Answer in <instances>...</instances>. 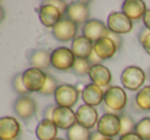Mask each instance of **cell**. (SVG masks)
I'll return each mask as SVG.
<instances>
[{"label": "cell", "instance_id": "6da1fadb", "mask_svg": "<svg viewBox=\"0 0 150 140\" xmlns=\"http://www.w3.org/2000/svg\"><path fill=\"white\" fill-rule=\"evenodd\" d=\"M147 74L138 66H127L121 72L120 80L123 88L132 92H139L145 84Z\"/></svg>", "mask_w": 150, "mask_h": 140}, {"label": "cell", "instance_id": "7a4b0ae2", "mask_svg": "<svg viewBox=\"0 0 150 140\" xmlns=\"http://www.w3.org/2000/svg\"><path fill=\"white\" fill-rule=\"evenodd\" d=\"M127 96L125 89L119 86H111L106 89L104 95V104L115 112L120 113L125 108Z\"/></svg>", "mask_w": 150, "mask_h": 140}, {"label": "cell", "instance_id": "3957f363", "mask_svg": "<svg viewBox=\"0 0 150 140\" xmlns=\"http://www.w3.org/2000/svg\"><path fill=\"white\" fill-rule=\"evenodd\" d=\"M76 60L71 48L66 46H60L52 52V58L50 63L52 67L59 71H69L72 70V67Z\"/></svg>", "mask_w": 150, "mask_h": 140}, {"label": "cell", "instance_id": "277c9868", "mask_svg": "<svg viewBox=\"0 0 150 140\" xmlns=\"http://www.w3.org/2000/svg\"><path fill=\"white\" fill-rule=\"evenodd\" d=\"M57 105L60 107L72 108L78 101L79 92L72 85H60L54 95Z\"/></svg>", "mask_w": 150, "mask_h": 140}, {"label": "cell", "instance_id": "5b68a950", "mask_svg": "<svg viewBox=\"0 0 150 140\" xmlns=\"http://www.w3.org/2000/svg\"><path fill=\"white\" fill-rule=\"evenodd\" d=\"M13 112L20 119L28 122L30 119L35 115L37 111L36 101L29 95L27 96H20L13 102Z\"/></svg>", "mask_w": 150, "mask_h": 140}, {"label": "cell", "instance_id": "8992f818", "mask_svg": "<svg viewBox=\"0 0 150 140\" xmlns=\"http://www.w3.org/2000/svg\"><path fill=\"white\" fill-rule=\"evenodd\" d=\"M120 129H121V125H120L119 114L104 113L99 119L98 125H97V130L104 137H108V138L119 136Z\"/></svg>", "mask_w": 150, "mask_h": 140}, {"label": "cell", "instance_id": "52a82bcc", "mask_svg": "<svg viewBox=\"0 0 150 140\" xmlns=\"http://www.w3.org/2000/svg\"><path fill=\"white\" fill-rule=\"evenodd\" d=\"M46 77L47 74L45 72L33 67L26 69L23 72V82L30 93H39L45 85Z\"/></svg>", "mask_w": 150, "mask_h": 140}, {"label": "cell", "instance_id": "ba28073f", "mask_svg": "<svg viewBox=\"0 0 150 140\" xmlns=\"http://www.w3.org/2000/svg\"><path fill=\"white\" fill-rule=\"evenodd\" d=\"M134 22L131 21L122 11H112L107 19V27L116 34H127L133 30Z\"/></svg>", "mask_w": 150, "mask_h": 140}, {"label": "cell", "instance_id": "9c48e42d", "mask_svg": "<svg viewBox=\"0 0 150 140\" xmlns=\"http://www.w3.org/2000/svg\"><path fill=\"white\" fill-rule=\"evenodd\" d=\"M91 9L88 2L84 1H74L68 5V9L65 18L71 20L77 25H84L90 21Z\"/></svg>", "mask_w": 150, "mask_h": 140}, {"label": "cell", "instance_id": "30bf717a", "mask_svg": "<svg viewBox=\"0 0 150 140\" xmlns=\"http://www.w3.org/2000/svg\"><path fill=\"white\" fill-rule=\"evenodd\" d=\"M78 31V25L67 18H63L54 28L52 32L54 37L61 42H66L73 40Z\"/></svg>", "mask_w": 150, "mask_h": 140}, {"label": "cell", "instance_id": "8fae6325", "mask_svg": "<svg viewBox=\"0 0 150 140\" xmlns=\"http://www.w3.org/2000/svg\"><path fill=\"white\" fill-rule=\"evenodd\" d=\"M52 121L59 129L68 131L73 126L77 124L76 112L72 108L57 106V108L54 109Z\"/></svg>", "mask_w": 150, "mask_h": 140}, {"label": "cell", "instance_id": "7c38bea8", "mask_svg": "<svg viewBox=\"0 0 150 140\" xmlns=\"http://www.w3.org/2000/svg\"><path fill=\"white\" fill-rule=\"evenodd\" d=\"M21 134V125L13 117L0 119V140H18Z\"/></svg>", "mask_w": 150, "mask_h": 140}, {"label": "cell", "instance_id": "4fadbf2b", "mask_svg": "<svg viewBox=\"0 0 150 140\" xmlns=\"http://www.w3.org/2000/svg\"><path fill=\"white\" fill-rule=\"evenodd\" d=\"M38 17L42 25L52 29L64 18V16L56 6L43 2L38 9Z\"/></svg>", "mask_w": 150, "mask_h": 140}, {"label": "cell", "instance_id": "5bb4252c", "mask_svg": "<svg viewBox=\"0 0 150 140\" xmlns=\"http://www.w3.org/2000/svg\"><path fill=\"white\" fill-rule=\"evenodd\" d=\"M75 112H76V121H77L78 125L88 130L93 129L98 125L99 114L95 107L82 104L78 107Z\"/></svg>", "mask_w": 150, "mask_h": 140}, {"label": "cell", "instance_id": "9a60e30c", "mask_svg": "<svg viewBox=\"0 0 150 140\" xmlns=\"http://www.w3.org/2000/svg\"><path fill=\"white\" fill-rule=\"evenodd\" d=\"M108 31V27L102 21L96 19L90 20L82 27V35L92 40L93 42H96L101 38L106 37Z\"/></svg>", "mask_w": 150, "mask_h": 140}, {"label": "cell", "instance_id": "2e32d148", "mask_svg": "<svg viewBox=\"0 0 150 140\" xmlns=\"http://www.w3.org/2000/svg\"><path fill=\"white\" fill-rule=\"evenodd\" d=\"M121 11L131 21L137 22L143 20L148 9L146 3L142 0H125L121 5Z\"/></svg>", "mask_w": 150, "mask_h": 140}, {"label": "cell", "instance_id": "e0dca14e", "mask_svg": "<svg viewBox=\"0 0 150 140\" xmlns=\"http://www.w3.org/2000/svg\"><path fill=\"white\" fill-rule=\"evenodd\" d=\"M88 77L93 84L101 87V88H109V85L112 80L111 72L106 66L103 64L92 65L88 72Z\"/></svg>", "mask_w": 150, "mask_h": 140}, {"label": "cell", "instance_id": "ac0fdd59", "mask_svg": "<svg viewBox=\"0 0 150 140\" xmlns=\"http://www.w3.org/2000/svg\"><path fill=\"white\" fill-rule=\"evenodd\" d=\"M104 95L105 92L101 87L91 82L84 87L81 93V98L84 104L96 107L102 104V102H104Z\"/></svg>", "mask_w": 150, "mask_h": 140}, {"label": "cell", "instance_id": "d6986e66", "mask_svg": "<svg viewBox=\"0 0 150 140\" xmlns=\"http://www.w3.org/2000/svg\"><path fill=\"white\" fill-rule=\"evenodd\" d=\"M50 58H52V53L43 48H35L30 50L28 54V61L31 67L40 69L42 71L52 66Z\"/></svg>", "mask_w": 150, "mask_h": 140}, {"label": "cell", "instance_id": "ffe728a7", "mask_svg": "<svg viewBox=\"0 0 150 140\" xmlns=\"http://www.w3.org/2000/svg\"><path fill=\"white\" fill-rule=\"evenodd\" d=\"M71 50L76 58L88 59L94 50V42L83 35L76 36L72 40Z\"/></svg>", "mask_w": 150, "mask_h": 140}, {"label": "cell", "instance_id": "44dd1931", "mask_svg": "<svg viewBox=\"0 0 150 140\" xmlns=\"http://www.w3.org/2000/svg\"><path fill=\"white\" fill-rule=\"evenodd\" d=\"M118 48L108 37H104L94 42V52L102 61L108 60L116 54Z\"/></svg>", "mask_w": 150, "mask_h": 140}, {"label": "cell", "instance_id": "7402d4cb", "mask_svg": "<svg viewBox=\"0 0 150 140\" xmlns=\"http://www.w3.org/2000/svg\"><path fill=\"white\" fill-rule=\"evenodd\" d=\"M57 125L52 119H42L35 129V135L38 140H54L58 136Z\"/></svg>", "mask_w": 150, "mask_h": 140}, {"label": "cell", "instance_id": "603a6c76", "mask_svg": "<svg viewBox=\"0 0 150 140\" xmlns=\"http://www.w3.org/2000/svg\"><path fill=\"white\" fill-rule=\"evenodd\" d=\"M134 104L139 111H150V86H145L137 92Z\"/></svg>", "mask_w": 150, "mask_h": 140}, {"label": "cell", "instance_id": "cb8c5ba5", "mask_svg": "<svg viewBox=\"0 0 150 140\" xmlns=\"http://www.w3.org/2000/svg\"><path fill=\"white\" fill-rule=\"evenodd\" d=\"M91 135H92L91 130L76 124L67 131L66 138L67 140H90Z\"/></svg>", "mask_w": 150, "mask_h": 140}, {"label": "cell", "instance_id": "d4e9b609", "mask_svg": "<svg viewBox=\"0 0 150 140\" xmlns=\"http://www.w3.org/2000/svg\"><path fill=\"white\" fill-rule=\"evenodd\" d=\"M91 67H92V64L88 59L76 58L72 67V72L77 76H86L88 75Z\"/></svg>", "mask_w": 150, "mask_h": 140}, {"label": "cell", "instance_id": "484cf974", "mask_svg": "<svg viewBox=\"0 0 150 140\" xmlns=\"http://www.w3.org/2000/svg\"><path fill=\"white\" fill-rule=\"evenodd\" d=\"M119 119H120V125H121L119 137L122 135H125V134L135 132L136 124H135L134 119L131 117V115H129L127 113L121 112L120 114H119Z\"/></svg>", "mask_w": 150, "mask_h": 140}, {"label": "cell", "instance_id": "4316f807", "mask_svg": "<svg viewBox=\"0 0 150 140\" xmlns=\"http://www.w3.org/2000/svg\"><path fill=\"white\" fill-rule=\"evenodd\" d=\"M135 133L143 140H150V117H143L136 124Z\"/></svg>", "mask_w": 150, "mask_h": 140}, {"label": "cell", "instance_id": "83f0119b", "mask_svg": "<svg viewBox=\"0 0 150 140\" xmlns=\"http://www.w3.org/2000/svg\"><path fill=\"white\" fill-rule=\"evenodd\" d=\"M11 88L13 92L20 96H27L29 95V91L27 90L25 84L23 82V73H18L13 77L11 80Z\"/></svg>", "mask_w": 150, "mask_h": 140}, {"label": "cell", "instance_id": "f1b7e54d", "mask_svg": "<svg viewBox=\"0 0 150 140\" xmlns=\"http://www.w3.org/2000/svg\"><path fill=\"white\" fill-rule=\"evenodd\" d=\"M59 86L60 85H58V82H57L56 78L52 75H50V74H47L45 85H44L43 89L39 92V94L41 96H52V95H54Z\"/></svg>", "mask_w": 150, "mask_h": 140}, {"label": "cell", "instance_id": "f546056e", "mask_svg": "<svg viewBox=\"0 0 150 140\" xmlns=\"http://www.w3.org/2000/svg\"><path fill=\"white\" fill-rule=\"evenodd\" d=\"M138 39H139L141 45L143 46V48L145 50V52L148 55H150V30L147 29L146 27L142 28L140 30Z\"/></svg>", "mask_w": 150, "mask_h": 140}, {"label": "cell", "instance_id": "4dcf8cb0", "mask_svg": "<svg viewBox=\"0 0 150 140\" xmlns=\"http://www.w3.org/2000/svg\"><path fill=\"white\" fill-rule=\"evenodd\" d=\"M45 3H48V4H52V5H54V6H56L65 17V15H66V13H67V9H68V5H69L66 1H61V0H50V1H45Z\"/></svg>", "mask_w": 150, "mask_h": 140}, {"label": "cell", "instance_id": "1f68e13d", "mask_svg": "<svg viewBox=\"0 0 150 140\" xmlns=\"http://www.w3.org/2000/svg\"><path fill=\"white\" fill-rule=\"evenodd\" d=\"M106 37L110 38V39L116 44V46L118 48H121V45H122V38H121V36L119 35V34H116V33H114V32H111L110 30H109Z\"/></svg>", "mask_w": 150, "mask_h": 140}, {"label": "cell", "instance_id": "d6a6232c", "mask_svg": "<svg viewBox=\"0 0 150 140\" xmlns=\"http://www.w3.org/2000/svg\"><path fill=\"white\" fill-rule=\"evenodd\" d=\"M58 105H47V106L44 108L43 110V119H52V117H54V109L57 108Z\"/></svg>", "mask_w": 150, "mask_h": 140}, {"label": "cell", "instance_id": "836d02e7", "mask_svg": "<svg viewBox=\"0 0 150 140\" xmlns=\"http://www.w3.org/2000/svg\"><path fill=\"white\" fill-rule=\"evenodd\" d=\"M119 140H143V139L138 134L133 132V133H129V134H125V135L120 136Z\"/></svg>", "mask_w": 150, "mask_h": 140}, {"label": "cell", "instance_id": "e575fe53", "mask_svg": "<svg viewBox=\"0 0 150 140\" xmlns=\"http://www.w3.org/2000/svg\"><path fill=\"white\" fill-rule=\"evenodd\" d=\"M88 61H90V63L92 65H97V64H101V62H102V60H101L100 58H99L98 56H97V54L93 50V53H92V55L90 56V58L88 59Z\"/></svg>", "mask_w": 150, "mask_h": 140}, {"label": "cell", "instance_id": "d590c367", "mask_svg": "<svg viewBox=\"0 0 150 140\" xmlns=\"http://www.w3.org/2000/svg\"><path fill=\"white\" fill-rule=\"evenodd\" d=\"M143 23H144V27H146L147 29L150 30V9H148L146 11L145 16L143 17Z\"/></svg>", "mask_w": 150, "mask_h": 140}, {"label": "cell", "instance_id": "8d00e7d4", "mask_svg": "<svg viewBox=\"0 0 150 140\" xmlns=\"http://www.w3.org/2000/svg\"><path fill=\"white\" fill-rule=\"evenodd\" d=\"M102 138H104V136H103L98 130H96V131L92 132V135H91L90 140H101Z\"/></svg>", "mask_w": 150, "mask_h": 140}, {"label": "cell", "instance_id": "74e56055", "mask_svg": "<svg viewBox=\"0 0 150 140\" xmlns=\"http://www.w3.org/2000/svg\"><path fill=\"white\" fill-rule=\"evenodd\" d=\"M147 77H148V80L150 82V68L148 69V72H147Z\"/></svg>", "mask_w": 150, "mask_h": 140}, {"label": "cell", "instance_id": "f35d334b", "mask_svg": "<svg viewBox=\"0 0 150 140\" xmlns=\"http://www.w3.org/2000/svg\"><path fill=\"white\" fill-rule=\"evenodd\" d=\"M101 140H113L112 138H108V137H104V138H102Z\"/></svg>", "mask_w": 150, "mask_h": 140}, {"label": "cell", "instance_id": "ab89813d", "mask_svg": "<svg viewBox=\"0 0 150 140\" xmlns=\"http://www.w3.org/2000/svg\"><path fill=\"white\" fill-rule=\"evenodd\" d=\"M54 140H66V139H64V138H59V137H57L56 139H54Z\"/></svg>", "mask_w": 150, "mask_h": 140}]
</instances>
